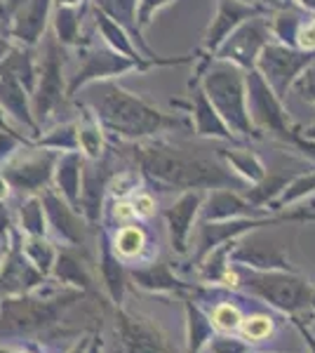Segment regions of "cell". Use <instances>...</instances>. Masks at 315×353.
Wrapping results in <instances>:
<instances>
[{"instance_id":"cell-6","label":"cell","mask_w":315,"mask_h":353,"mask_svg":"<svg viewBox=\"0 0 315 353\" xmlns=\"http://www.w3.org/2000/svg\"><path fill=\"white\" fill-rule=\"evenodd\" d=\"M313 57L315 54L311 52H301V50L289 48V45L271 41L256 57L254 68L263 76V81L271 85L273 92L285 101L292 90V83L296 81V76L308 66Z\"/></svg>"},{"instance_id":"cell-14","label":"cell","mask_w":315,"mask_h":353,"mask_svg":"<svg viewBox=\"0 0 315 353\" xmlns=\"http://www.w3.org/2000/svg\"><path fill=\"white\" fill-rule=\"evenodd\" d=\"M203 191H186L172 208L165 210V221H167L170 241L174 252H188V238H191L193 221H196L200 208H203Z\"/></svg>"},{"instance_id":"cell-28","label":"cell","mask_w":315,"mask_h":353,"mask_svg":"<svg viewBox=\"0 0 315 353\" xmlns=\"http://www.w3.org/2000/svg\"><path fill=\"white\" fill-rule=\"evenodd\" d=\"M132 281L144 290H153V292H165V290H181V283L174 278L167 264L158 261V264L144 266V269H134L130 273Z\"/></svg>"},{"instance_id":"cell-59","label":"cell","mask_w":315,"mask_h":353,"mask_svg":"<svg viewBox=\"0 0 315 353\" xmlns=\"http://www.w3.org/2000/svg\"><path fill=\"white\" fill-rule=\"evenodd\" d=\"M311 301H313V306H315V294H311Z\"/></svg>"},{"instance_id":"cell-12","label":"cell","mask_w":315,"mask_h":353,"mask_svg":"<svg viewBox=\"0 0 315 353\" xmlns=\"http://www.w3.org/2000/svg\"><path fill=\"white\" fill-rule=\"evenodd\" d=\"M54 163L57 156L54 153H40V156L31 158H14L0 170L5 184L12 186L17 191H26V193H36L43 191L48 186V181L54 174Z\"/></svg>"},{"instance_id":"cell-58","label":"cell","mask_w":315,"mask_h":353,"mask_svg":"<svg viewBox=\"0 0 315 353\" xmlns=\"http://www.w3.org/2000/svg\"><path fill=\"white\" fill-rule=\"evenodd\" d=\"M59 3H61V5H71V8H76L78 0H59Z\"/></svg>"},{"instance_id":"cell-30","label":"cell","mask_w":315,"mask_h":353,"mask_svg":"<svg viewBox=\"0 0 315 353\" xmlns=\"http://www.w3.org/2000/svg\"><path fill=\"white\" fill-rule=\"evenodd\" d=\"M76 130H78V149L90 161H96V158L104 156V132H101V123L96 121L94 113H85L83 121L76 125Z\"/></svg>"},{"instance_id":"cell-24","label":"cell","mask_w":315,"mask_h":353,"mask_svg":"<svg viewBox=\"0 0 315 353\" xmlns=\"http://www.w3.org/2000/svg\"><path fill=\"white\" fill-rule=\"evenodd\" d=\"M216 156L226 163L228 170H233L240 179L250 181V184L261 181L268 172L261 158L250 149H216Z\"/></svg>"},{"instance_id":"cell-39","label":"cell","mask_w":315,"mask_h":353,"mask_svg":"<svg viewBox=\"0 0 315 353\" xmlns=\"http://www.w3.org/2000/svg\"><path fill=\"white\" fill-rule=\"evenodd\" d=\"M294 48L301 50V52L315 54V14H306L301 19L294 36Z\"/></svg>"},{"instance_id":"cell-16","label":"cell","mask_w":315,"mask_h":353,"mask_svg":"<svg viewBox=\"0 0 315 353\" xmlns=\"http://www.w3.org/2000/svg\"><path fill=\"white\" fill-rule=\"evenodd\" d=\"M111 181V170L104 158L83 165V176H80V212H85L88 224H96L101 217V205H104V193Z\"/></svg>"},{"instance_id":"cell-52","label":"cell","mask_w":315,"mask_h":353,"mask_svg":"<svg viewBox=\"0 0 315 353\" xmlns=\"http://www.w3.org/2000/svg\"><path fill=\"white\" fill-rule=\"evenodd\" d=\"M8 238H3L0 236V264H3V259H5V254H8Z\"/></svg>"},{"instance_id":"cell-35","label":"cell","mask_w":315,"mask_h":353,"mask_svg":"<svg viewBox=\"0 0 315 353\" xmlns=\"http://www.w3.org/2000/svg\"><path fill=\"white\" fill-rule=\"evenodd\" d=\"M78 24L80 19L76 14V8L61 5L59 12H57V33H59V41L66 45L78 43Z\"/></svg>"},{"instance_id":"cell-22","label":"cell","mask_w":315,"mask_h":353,"mask_svg":"<svg viewBox=\"0 0 315 353\" xmlns=\"http://www.w3.org/2000/svg\"><path fill=\"white\" fill-rule=\"evenodd\" d=\"M94 21H96L101 36L106 38V43H108V48H111V50H116L118 54L128 57V59H132V61H139V64H146L151 68L158 66L156 61L141 57V52L136 50V45L132 43V38L128 36V31H125V28H120L116 21H113L111 17H106L99 8H94Z\"/></svg>"},{"instance_id":"cell-46","label":"cell","mask_w":315,"mask_h":353,"mask_svg":"<svg viewBox=\"0 0 315 353\" xmlns=\"http://www.w3.org/2000/svg\"><path fill=\"white\" fill-rule=\"evenodd\" d=\"M238 3H245V5H256V8H263V10H280V8H287L294 0H238Z\"/></svg>"},{"instance_id":"cell-48","label":"cell","mask_w":315,"mask_h":353,"mask_svg":"<svg viewBox=\"0 0 315 353\" xmlns=\"http://www.w3.org/2000/svg\"><path fill=\"white\" fill-rule=\"evenodd\" d=\"M101 351H104V341H101L99 334L90 337V344H88V349H85V353H101Z\"/></svg>"},{"instance_id":"cell-19","label":"cell","mask_w":315,"mask_h":353,"mask_svg":"<svg viewBox=\"0 0 315 353\" xmlns=\"http://www.w3.org/2000/svg\"><path fill=\"white\" fill-rule=\"evenodd\" d=\"M116 330L123 341L125 353H170L163 337L148 323L130 316L125 311H118Z\"/></svg>"},{"instance_id":"cell-42","label":"cell","mask_w":315,"mask_h":353,"mask_svg":"<svg viewBox=\"0 0 315 353\" xmlns=\"http://www.w3.org/2000/svg\"><path fill=\"white\" fill-rule=\"evenodd\" d=\"M172 0H139L136 3V19H139V26H148L153 19V14L158 10H163L165 5H170Z\"/></svg>"},{"instance_id":"cell-17","label":"cell","mask_w":315,"mask_h":353,"mask_svg":"<svg viewBox=\"0 0 315 353\" xmlns=\"http://www.w3.org/2000/svg\"><path fill=\"white\" fill-rule=\"evenodd\" d=\"M61 92H64V83H61V54L59 45L50 41L48 54L40 66V83H38V94L36 104H33V113L38 118H48L50 111L61 101Z\"/></svg>"},{"instance_id":"cell-38","label":"cell","mask_w":315,"mask_h":353,"mask_svg":"<svg viewBox=\"0 0 315 353\" xmlns=\"http://www.w3.org/2000/svg\"><path fill=\"white\" fill-rule=\"evenodd\" d=\"M188 316H191V351H198L205 341L212 339V327L203 313L193 306H188Z\"/></svg>"},{"instance_id":"cell-36","label":"cell","mask_w":315,"mask_h":353,"mask_svg":"<svg viewBox=\"0 0 315 353\" xmlns=\"http://www.w3.org/2000/svg\"><path fill=\"white\" fill-rule=\"evenodd\" d=\"M292 94H296L301 101L315 106V57L308 61V66L296 76V81L292 83Z\"/></svg>"},{"instance_id":"cell-29","label":"cell","mask_w":315,"mask_h":353,"mask_svg":"<svg viewBox=\"0 0 315 353\" xmlns=\"http://www.w3.org/2000/svg\"><path fill=\"white\" fill-rule=\"evenodd\" d=\"M19 245H21L24 257L31 261L43 276L52 273V266H54V259L59 250H54L52 243L45 241V236H26V238L19 236Z\"/></svg>"},{"instance_id":"cell-11","label":"cell","mask_w":315,"mask_h":353,"mask_svg":"<svg viewBox=\"0 0 315 353\" xmlns=\"http://www.w3.org/2000/svg\"><path fill=\"white\" fill-rule=\"evenodd\" d=\"M261 14H268V10L256 8V5L238 3V0H216L214 19L210 21L207 31H205V36H203V52L216 54L221 43L226 41L240 24H245L247 19H254V17H261Z\"/></svg>"},{"instance_id":"cell-20","label":"cell","mask_w":315,"mask_h":353,"mask_svg":"<svg viewBox=\"0 0 315 353\" xmlns=\"http://www.w3.org/2000/svg\"><path fill=\"white\" fill-rule=\"evenodd\" d=\"M203 221H231L245 217H259V208H254L247 198L238 196L233 189H216L212 191L207 203L203 201Z\"/></svg>"},{"instance_id":"cell-60","label":"cell","mask_w":315,"mask_h":353,"mask_svg":"<svg viewBox=\"0 0 315 353\" xmlns=\"http://www.w3.org/2000/svg\"><path fill=\"white\" fill-rule=\"evenodd\" d=\"M0 3H3V0H0Z\"/></svg>"},{"instance_id":"cell-13","label":"cell","mask_w":315,"mask_h":353,"mask_svg":"<svg viewBox=\"0 0 315 353\" xmlns=\"http://www.w3.org/2000/svg\"><path fill=\"white\" fill-rule=\"evenodd\" d=\"M228 257L238 264L252 266L254 271H289L287 257L280 250V245L263 236H250L247 241H233Z\"/></svg>"},{"instance_id":"cell-40","label":"cell","mask_w":315,"mask_h":353,"mask_svg":"<svg viewBox=\"0 0 315 353\" xmlns=\"http://www.w3.org/2000/svg\"><path fill=\"white\" fill-rule=\"evenodd\" d=\"M271 330H273V323L268 316H252L245 321V325H243L245 337H250L252 341H259L263 337H268Z\"/></svg>"},{"instance_id":"cell-54","label":"cell","mask_w":315,"mask_h":353,"mask_svg":"<svg viewBox=\"0 0 315 353\" xmlns=\"http://www.w3.org/2000/svg\"><path fill=\"white\" fill-rule=\"evenodd\" d=\"M8 196V184H5V179H3V174H0V201Z\"/></svg>"},{"instance_id":"cell-47","label":"cell","mask_w":315,"mask_h":353,"mask_svg":"<svg viewBox=\"0 0 315 353\" xmlns=\"http://www.w3.org/2000/svg\"><path fill=\"white\" fill-rule=\"evenodd\" d=\"M113 217H116L118 221H130L134 219V208H132V203H125V201H118L116 208H113Z\"/></svg>"},{"instance_id":"cell-49","label":"cell","mask_w":315,"mask_h":353,"mask_svg":"<svg viewBox=\"0 0 315 353\" xmlns=\"http://www.w3.org/2000/svg\"><path fill=\"white\" fill-rule=\"evenodd\" d=\"M301 137V139H308V141H315V123L313 125H306V128H301L299 132H296Z\"/></svg>"},{"instance_id":"cell-4","label":"cell","mask_w":315,"mask_h":353,"mask_svg":"<svg viewBox=\"0 0 315 353\" xmlns=\"http://www.w3.org/2000/svg\"><path fill=\"white\" fill-rule=\"evenodd\" d=\"M83 297V290L64 288L52 297H36L33 292L0 299V339L26 337L57 325L68 306Z\"/></svg>"},{"instance_id":"cell-56","label":"cell","mask_w":315,"mask_h":353,"mask_svg":"<svg viewBox=\"0 0 315 353\" xmlns=\"http://www.w3.org/2000/svg\"><path fill=\"white\" fill-rule=\"evenodd\" d=\"M17 353H40V351H36L33 346H21V349L17 351Z\"/></svg>"},{"instance_id":"cell-53","label":"cell","mask_w":315,"mask_h":353,"mask_svg":"<svg viewBox=\"0 0 315 353\" xmlns=\"http://www.w3.org/2000/svg\"><path fill=\"white\" fill-rule=\"evenodd\" d=\"M10 50H12V48H10V43L5 41V38H0V59H3V57L8 54Z\"/></svg>"},{"instance_id":"cell-7","label":"cell","mask_w":315,"mask_h":353,"mask_svg":"<svg viewBox=\"0 0 315 353\" xmlns=\"http://www.w3.org/2000/svg\"><path fill=\"white\" fill-rule=\"evenodd\" d=\"M245 285L261 299L271 301L273 306L285 311L301 309L306 301H311L308 283L287 271H250Z\"/></svg>"},{"instance_id":"cell-15","label":"cell","mask_w":315,"mask_h":353,"mask_svg":"<svg viewBox=\"0 0 315 353\" xmlns=\"http://www.w3.org/2000/svg\"><path fill=\"white\" fill-rule=\"evenodd\" d=\"M193 94L188 101V113H191V130L196 137H205V139H221V141H236L238 137L228 130V125L223 123V118L216 113L207 99L205 90L200 88V83H191Z\"/></svg>"},{"instance_id":"cell-55","label":"cell","mask_w":315,"mask_h":353,"mask_svg":"<svg viewBox=\"0 0 315 353\" xmlns=\"http://www.w3.org/2000/svg\"><path fill=\"white\" fill-rule=\"evenodd\" d=\"M0 132H12V130H10V128H8V123H5L3 109H0Z\"/></svg>"},{"instance_id":"cell-8","label":"cell","mask_w":315,"mask_h":353,"mask_svg":"<svg viewBox=\"0 0 315 353\" xmlns=\"http://www.w3.org/2000/svg\"><path fill=\"white\" fill-rule=\"evenodd\" d=\"M271 28H268V14L254 17L247 19L245 24H240L226 41L221 43V48L216 50V59H223L228 64L250 71L256 66V57L268 43H271Z\"/></svg>"},{"instance_id":"cell-44","label":"cell","mask_w":315,"mask_h":353,"mask_svg":"<svg viewBox=\"0 0 315 353\" xmlns=\"http://www.w3.org/2000/svg\"><path fill=\"white\" fill-rule=\"evenodd\" d=\"M212 351L214 353H247V346L236 339H212Z\"/></svg>"},{"instance_id":"cell-21","label":"cell","mask_w":315,"mask_h":353,"mask_svg":"<svg viewBox=\"0 0 315 353\" xmlns=\"http://www.w3.org/2000/svg\"><path fill=\"white\" fill-rule=\"evenodd\" d=\"M83 156L76 151H64V156L57 158L54 163V179L59 186L61 198L80 212V176H83Z\"/></svg>"},{"instance_id":"cell-27","label":"cell","mask_w":315,"mask_h":353,"mask_svg":"<svg viewBox=\"0 0 315 353\" xmlns=\"http://www.w3.org/2000/svg\"><path fill=\"white\" fill-rule=\"evenodd\" d=\"M0 104L12 113L14 118H19L26 128H31L33 132H36V123H33L31 111H28V104H26V90L17 78L0 76Z\"/></svg>"},{"instance_id":"cell-45","label":"cell","mask_w":315,"mask_h":353,"mask_svg":"<svg viewBox=\"0 0 315 353\" xmlns=\"http://www.w3.org/2000/svg\"><path fill=\"white\" fill-rule=\"evenodd\" d=\"M19 141L21 139L17 132H0V158H5L8 153H12Z\"/></svg>"},{"instance_id":"cell-51","label":"cell","mask_w":315,"mask_h":353,"mask_svg":"<svg viewBox=\"0 0 315 353\" xmlns=\"http://www.w3.org/2000/svg\"><path fill=\"white\" fill-rule=\"evenodd\" d=\"M88 344H90V337H83L80 341H76V344H73V349L68 351V353H85V349H88Z\"/></svg>"},{"instance_id":"cell-23","label":"cell","mask_w":315,"mask_h":353,"mask_svg":"<svg viewBox=\"0 0 315 353\" xmlns=\"http://www.w3.org/2000/svg\"><path fill=\"white\" fill-rule=\"evenodd\" d=\"M50 0H28L24 8L19 10L14 21V38H19L21 43L33 45L38 43L40 33L45 31V19H48Z\"/></svg>"},{"instance_id":"cell-2","label":"cell","mask_w":315,"mask_h":353,"mask_svg":"<svg viewBox=\"0 0 315 353\" xmlns=\"http://www.w3.org/2000/svg\"><path fill=\"white\" fill-rule=\"evenodd\" d=\"M136 161L141 170L165 186L193 191V189H233L238 186L231 170L219 161L203 156H188L170 144H139Z\"/></svg>"},{"instance_id":"cell-26","label":"cell","mask_w":315,"mask_h":353,"mask_svg":"<svg viewBox=\"0 0 315 353\" xmlns=\"http://www.w3.org/2000/svg\"><path fill=\"white\" fill-rule=\"evenodd\" d=\"M50 276H54L57 281L64 283V288L83 290V292L92 285V278H90L85 264L78 257H73L71 252H66V250L57 252V259H54V266Z\"/></svg>"},{"instance_id":"cell-9","label":"cell","mask_w":315,"mask_h":353,"mask_svg":"<svg viewBox=\"0 0 315 353\" xmlns=\"http://www.w3.org/2000/svg\"><path fill=\"white\" fill-rule=\"evenodd\" d=\"M148 71L151 66L139 64V61H132L128 57L118 54L116 50L106 48H92V50H85L83 52V66H80L78 76L73 78L71 85H68V94H76L78 88H85L90 83H99L104 78L111 76H120V73H128V71Z\"/></svg>"},{"instance_id":"cell-57","label":"cell","mask_w":315,"mask_h":353,"mask_svg":"<svg viewBox=\"0 0 315 353\" xmlns=\"http://www.w3.org/2000/svg\"><path fill=\"white\" fill-rule=\"evenodd\" d=\"M306 334V332H303ZM306 339H308V344H311V349H313V353H315V339L311 337V334H306Z\"/></svg>"},{"instance_id":"cell-41","label":"cell","mask_w":315,"mask_h":353,"mask_svg":"<svg viewBox=\"0 0 315 353\" xmlns=\"http://www.w3.org/2000/svg\"><path fill=\"white\" fill-rule=\"evenodd\" d=\"M212 321H214V325L221 327V330H238V325H240V313H238L236 306L221 304V306H216V311H214V316H212Z\"/></svg>"},{"instance_id":"cell-10","label":"cell","mask_w":315,"mask_h":353,"mask_svg":"<svg viewBox=\"0 0 315 353\" xmlns=\"http://www.w3.org/2000/svg\"><path fill=\"white\" fill-rule=\"evenodd\" d=\"M12 236L14 241L8 248L3 264H0V297H19L26 292H36L48 278L24 257L19 233H12Z\"/></svg>"},{"instance_id":"cell-18","label":"cell","mask_w":315,"mask_h":353,"mask_svg":"<svg viewBox=\"0 0 315 353\" xmlns=\"http://www.w3.org/2000/svg\"><path fill=\"white\" fill-rule=\"evenodd\" d=\"M40 201H43V210L48 214V224L52 226L57 238H61L66 245L80 248L85 243V226L76 210L64 198L57 196L52 189H43V198Z\"/></svg>"},{"instance_id":"cell-3","label":"cell","mask_w":315,"mask_h":353,"mask_svg":"<svg viewBox=\"0 0 315 353\" xmlns=\"http://www.w3.org/2000/svg\"><path fill=\"white\" fill-rule=\"evenodd\" d=\"M196 83H200L212 106L233 134L243 139H259L261 134L254 130L247 113V88H245L243 68L205 52L196 71Z\"/></svg>"},{"instance_id":"cell-5","label":"cell","mask_w":315,"mask_h":353,"mask_svg":"<svg viewBox=\"0 0 315 353\" xmlns=\"http://www.w3.org/2000/svg\"><path fill=\"white\" fill-rule=\"evenodd\" d=\"M245 88H247V113L256 132H268L289 141L296 128L289 121L285 101L273 92L256 68L245 71Z\"/></svg>"},{"instance_id":"cell-1","label":"cell","mask_w":315,"mask_h":353,"mask_svg":"<svg viewBox=\"0 0 315 353\" xmlns=\"http://www.w3.org/2000/svg\"><path fill=\"white\" fill-rule=\"evenodd\" d=\"M88 92V104L92 106L96 121L123 139L141 141L160 132L191 130V118L160 111L139 94H132L120 88L118 83H90Z\"/></svg>"},{"instance_id":"cell-33","label":"cell","mask_w":315,"mask_h":353,"mask_svg":"<svg viewBox=\"0 0 315 353\" xmlns=\"http://www.w3.org/2000/svg\"><path fill=\"white\" fill-rule=\"evenodd\" d=\"M19 219H21V231H24L26 236H45V233H48L43 201H40L38 196H31L28 201L21 203Z\"/></svg>"},{"instance_id":"cell-50","label":"cell","mask_w":315,"mask_h":353,"mask_svg":"<svg viewBox=\"0 0 315 353\" xmlns=\"http://www.w3.org/2000/svg\"><path fill=\"white\" fill-rule=\"evenodd\" d=\"M294 5H299L303 12H311L315 14V0H294Z\"/></svg>"},{"instance_id":"cell-31","label":"cell","mask_w":315,"mask_h":353,"mask_svg":"<svg viewBox=\"0 0 315 353\" xmlns=\"http://www.w3.org/2000/svg\"><path fill=\"white\" fill-rule=\"evenodd\" d=\"M313 193H315V172L299 174V176H294V179L287 181V186L283 189V193H280L276 201L271 203V210H287L294 203L313 196Z\"/></svg>"},{"instance_id":"cell-25","label":"cell","mask_w":315,"mask_h":353,"mask_svg":"<svg viewBox=\"0 0 315 353\" xmlns=\"http://www.w3.org/2000/svg\"><path fill=\"white\" fill-rule=\"evenodd\" d=\"M99 269L108 297L113 299V304H120L125 294V283H128V273H125L123 264L118 261V254H113L111 243L106 241V236H101V257H99Z\"/></svg>"},{"instance_id":"cell-37","label":"cell","mask_w":315,"mask_h":353,"mask_svg":"<svg viewBox=\"0 0 315 353\" xmlns=\"http://www.w3.org/2000/svg\"><path fill=\"white\" fill-rule=\"evenodd\" d=\"M40 146H52L61 151H78V130L76 125H64V128L54 130L52 137L40 139Z\"/></svg>"},{"instance_id":"cell-32","label":"cell","mask_w":315,"mask_h":353,"mask_svg":"<svg viewBox=\"0 0 315 353\" xmlns=\"http://www.w3.org/2000/svg\"><path fill=\"white\" fill-rule=\"evenodd\" d=\"M289 179H285V176H276V174H268L263 176L261 181H256V184H252V189L247 191V201L254 205V208L261 210V205H268L271 208V203L276 201V198L283 193V189L287 186Z\"/></svg>"},{"instance_id":"cell-43","label":"cell","mask_w":315,"mask_h":353,"mask_svg":"<svg viewBox=\"0 0 315 353\" xmlns=\"http://www.w3.org/2000/svg\"><path fill=\"white\" fill-rule=\"evenodd\" d=\"M132 208H134L136 217H151L156 212V198L148 196V193H136L134 201H132Z\"/></svg>"},{"instance_id":"cell-34","label":"cell","mask_w":315,"mask_h":353,"mask_svg":"<svg viewBox=\"0 0 315 353\" xmlns=\"http://www.w3.org/2000/svg\"><path fill=\"white\" fill-rule=\"evenodd\" d=\"M113 248H116V254L120 257H136V254L144 252L146 248V233L141 226L128 224L123 229H118L116 241H113Z\"/></svg>"}]
</instances>
